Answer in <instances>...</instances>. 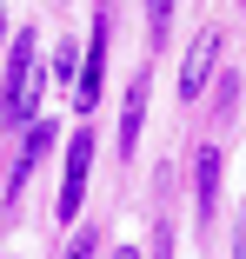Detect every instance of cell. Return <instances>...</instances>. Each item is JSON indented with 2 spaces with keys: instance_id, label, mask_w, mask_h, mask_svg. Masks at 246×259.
I'll return each mask as SVG.
<instances>
[{
  "instance_id": "4",
  "label": "cell",
  "mask_w": 246,
  "mask_h": 259,
  "mask_svg": "<svg viewBox=\"0 0 246 259\" xmlns=\"http://www.w3.org/2000/svg\"><path fill=\"white\" fill-rule=\"evenodd\" d=\"M47 146H54V113H40L33 126H27V140L14 146V166H7V199H20V186L33 180V166L47 160Z\"/></svg>"
},
{
  "instance_id": "12",
  "label": "cell",
  "mask_w": 246,
  "mask_h": 259,
  "mask_svg": "<svg viewBox=\"0 0 246 259\" xmlns=\"http://www.w3.org/2000/svg\"><path fill=\"white\" fill-rule=\"evenodd\" d=\"M233 259H246V206H239V220H233Z\"/></svg>"
},
{
  "instance_id": "2",
  "label": "cell",
  "mask_w": 246,
  "mask_h": 259,
  "mask_svg": "<svg viewBox=\"0 0 246 259\" xmlns=\"http://www.w3.org/2000/svg\"><path fill=\"white\" fill-rule=\"evenodd\" d=\"M87 180H93V126H80L67 140V173H60V199H54V220H80V199H87Z\"/></svg>"
},
{
  "instance_id": "5",
  "label": "cell",
  "mask_w": 246,
  "mask_h": 259,
  "mask_svg": "<svg viewBox=\"0 0 246 259\" xmlns=\"http://www.w3.org/2000/svg\"><path fill=\"white\" fill-rule=\"evenodd\" d=\"M220 146L207 140L200 153H193V213H200V226H213V206H220Z\"/></svg>"
},
{
  "instance_id": "11",
  "label": "cell",
  "mask_w": 246,
  "mask_h": 259,
  "mask_svg": "<svg viewBox=\"0 0 246 259\" xmlns=\"http://www.w3.org/2000/svg\"><path fill=\"white\" fill-rule=\"evenodd\" d=\"M153 259H173V226L153 220Z\"/></svg>"
},
{
  "instance_id": "1",
  "label": "cell",
  "mask_w": 246,
  "mask_h": 259,
  "mask_svg": "<svg viewBox=\"0 0 246 259\" xmlns=\"http://www.w3.org/2000/svg\"><path fill=\"white\" fill-rule=\"evenodd\" d=\"M33 93H40V40L14 33L7 60H0V133H14L20 120H33Z\"/></svg>"
},
{
  "instance_id": "9",
  "label": "cell",
  "mask_w": 246,
  "mask_h": 259,
  "mask_svg": "<svg viewBox=\"0 0 246 259\" xmlns=\"http://www.w3.org/2000/svg\"><path fill=\"white\" fill-rule=\"evenodd\" d=\"M54 80H73L80 87V47H54V67H47Z\"/></svg>"
},
{
  "instance_id": "10",
  "label": "cell",
  "mask_w": 246,
  "mask_h": 259,
  "mask_svg": "<svg viewBox=\"0 0 246 259\" xmlns=\"http://www.w3.org/2000/svg\"><path fill=\"white\" fill-rule=\"evenodd\" d=\"M60 259H100V233H93V226H87V233H73Z\"/></svg>"
},
{
  "instance_id": "6",
  "label": "cell",
  "mask_w": 246,
  "mask_h": 259,
  "mask_svg": "<svg viewBox=\"0 0 246 259\" xmlns=\"http://www.w3.org/2000/svg\"><path fill=\"white\" fill-rule=\"evenodd\" d=\"M213 60H220V33L207 27L200 40L186 47V67H180V100H200V93H207V80H213Z\"/></svg>"
},
{
  "instance_id": "8",
  "label": "cell",
  "mask_w": 246,
  "mask_h": 259,
  "mask_svg": "<svg viewBox=\"0 0 246 259\" xmlns=\"http://www.w3.org/2000/svg\"><path fill=\"white\" fill-rule=\"evenodd\" d=\"M173 14H180L173 0H153V7H146V33H153V47L167 40V27H173Z\"/></svg>"
},
{
  "instance_id": "13",
  "label": "cell",
  "mask_w": 246,
  "mask_h": 259,
  "mask_svg": "<svg viewBox=\"0 0 246 259\" xmlns=\"http://www.w3.org/2000/svg\"><path fill=\"white\" fill-rule=\"evenodd\" d=\"M7 47H14V40H7V7H0V60H7Z\"/></svg>"
},
{
  "instance_id": "3",
  "label": "cell",
  "mask_w": 246,
  "mask_h": 259,
  "mask_svg": "<svg viewBox=\"0 0 246 259\" xmlns=\"http://www.w3.org/2000/svg\"><path fill=\"white\" fill-rule=\"evenodd\" d=\"M107 40H113V20H107V7H100V20H93V40H87V60H80V87H73L80 113H93V107H100V80H107Z\"/></svg>"
},
{
  "instance_id": "7",
  "label": "cell",
  "mask_w": 246,
  "mask_h": 259,
  "mask_svg": "<svg viewBox=\"0 0 246 259\" xmlns=\"http://www.w3.org/2000/svg\"><path fill=\"white\" fill-rule=\"evenodd\" d=\"M146 93H153V73H140L127 87V107H120V160H133V146H140V126H146Z\"/></svg>"
},
{
  "instance_id": "14",
  "label": "cell",
  "mask_w": 246,
  "mask_h": 259,
  "mask_svg": "<svg viewBox=\"0 0 246 259\" xmlns=\"http://www.w3.org/2000/svg\"><path fill=\"white\" fill-rule=\"evenodd\" d=\"M113 259H140V246H120V252H113Z\"/></svg>"
}]
</instances>
